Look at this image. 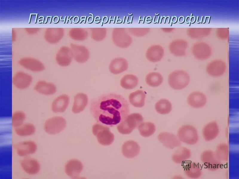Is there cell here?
<instances>
[{
	"instance_id": "cell-21",
	"label": "cell",
	"mask_w": 239,
	"mask_h": 179,
	"mask_svg": "<svg viewBox=\"0 0 239 179\" xmlns=\"http://www.w3.org/2000/svg\"><path fill=\"white\" fill-rule=\"evenodd\" d=\"M191 156V152L190 149L185 146H181L173 153L172 159L175 163L182 164L187 161Z\"/></svg>"
},
{
	"instance_id": "cell-7",
	"label": "cell",
	"mask_w": 239,
	"mask_h": 179,
	"mask_svg": "<svg viewBox=\"0 0 239 179\" xmlns=\"http://www.w3.org/2000/svg\"><path fill=\"white\" fill-rule=\"evenodd\" d=\"M200 160L206 169L211 171H215L219 169L221 161L216 155L215 152L209 150L203 151L200 156Z\"/></svg>"
},
{
	"instance_id": "cell-34",
	"label": "cell",
	"mask_w": 239,
	"mask_h": 179,
	"mask_svg": "<svg viewBox=\"0 0 239 179\" xmlns=\"http://www.w3.org/2000/svg\"><path fill=\"white\" fill-rule=\"evenodd\" d=\"M184 20V18L183 16H181L179 19V22L180 23H182L183 22Z\"/></svg>"
},
{
	"instance_id": "cell-11",
	"label": "cell",
	"mask_w": 239,
	"mask_h": 179,
	"mask_svg": "<svg viewBox=\"0 0 239 179\" xmlns=\"http://www.w3.org/2000/svg\"><path fill=\"white\" fill-rule=\"evenodd\" d=\"M220 129L217 123L215 121H210L203 127L202 134L203 138L206 141H210L216 138L218 136Z\"/></svg>"
},
{
	"instance_id": "cell-31",
	"label": "cell",
	"mask_w": 239,
	"mask_h": 179,
	"mask_svg": "<svg viewBox=\"0 0 239 179\" xmlns=\"http://www.w3.org/2000/svg\"><path fill=\"white\" fill-rule=\"evenodd\" d=\"M155 109L157 112L161 114H166L171 110L172 105L171 103L166 99H161L156 103Z\"/></svg>"
},
{
	"instance_id": "cell-38",
	"label": "cell",
	"mask_w": 239,
	"mask_h": 179,
	"mask_svg": "<svg viewBox=\"0 0 239 179\" xmlns=\"http://www.w3.org/2000/svg\"><path fill=\"white\" fill-rule=\"evenodd\" d=\"M195 21V18L194 17H192L191 18L190 21L191 23H193Z\"/></svg>"
},
{
	"instance_id": "cell-37",
	"label": "cell",
	"mask_w": 239,
	"mask_h": 179,
	"mask_svg": "<svg viewBox=\"0 0 239 179\" xmlns=\"http://www.w3.org/2000/svg\"><path fill=\"white\" fill-rule=\"evenodd\" d=\"M202 20V16H199L198 17V18L197 21V23H200V22Z\"/></svg>"
},
{
	"instance_id": "cell-17",
	"label": "cell",
	"mask_w": 239,
	"mask_h": 179,
	"mask_svg": "<svg viewBox=\"0 0 239 179\" xmlns=\"http://www.w3.org/2000/svg\"><path fill=\"white\" fill-rule=\"evenodd\" d=\"M226 69L224 63L217 61L210 64L206 69V73L210 76L218 78L223 76L226 73Z\"/></svg>"
},
{
	"instance_id": "cell-22",
	"label": "cell",
	"mask_w": 239,
	"mask_h": 179,
	"mask_svg": "<svg viewBox=\"0 0 239 179\" xmlns=\"http://www.w3.org/2000/svg\"><path fill=\"white\" fill-rule=\"evenodd\" d=\"M88 103V98L86 94L82 93H77L74 97L72 112L74 113H78L83 111Z\"/></svg>"
},
{
	"instance_id": "cell-24",
	"label": "cell",
	"mask_w": 239,
	"mask_h": 179,
	"mask_svg": "<svg viewBox=\"0 0 239 179\" xmlns=\"http://www.w3.org/2000/svg\"><path fill=\"white\" fill-rule=\"evenodd\" d=\"M164 55V50L159 45L152 46L148 49L146 53L147 59L152 62H157L160 61Z\"/></svg>"
},
{
	"instance_id": "cell-36",
	"label": "cell",
	"mask_w": 239,
	"mask_h": 179,
	"mask_svg": "<svg viewBox=\"0 0 239 179\" xmlns=\"http://www.w3.org/2000/svg\"><path fill=\"white\" fill-rule=\"evenodd\" d=\"M177 17L176 16H174L172 18V21L173 23H175L177 21Z\"/></svg>"
},
{
	"instance_id": "cell-15",
	"label": "cell",
	"mask_w": 239,
	"mask_h": 179,
	"mask_svg": "<svg viewBox=\"0 0 239 179\" xmlns=\"http://www.w3.org/2000/svg\"><path fill=\"white\" fill-rule=\"evenodd\" d=\"M159 141L166 147L173 149L180 146L181 142L177 136L170 133L162 132L158 135Z\"/></svg>"
},
{
	"instance_id": "cell-23",
	"label": "cell",
	"mask_w": 239,
	"mask_h": 179,
	"mask_svg": "<svg viewBox=\"0 0 239 179\" xmlns=\"http://www.w3.org/2000/svg\"><path fill=\"white\" fill-rule=\"evenodd\" d=\"M127 60L122 58H117L113 60L109 66L110 72L114 74L120 73L125 70L128 68Z\"/></svg>"
},
{
	"instance_id": "cell-9",
	"label": "cell",
	"mask_w": 239,
	"mask_h": 179,
	"mask_svg": "<svg viewBox=\"0 0 239 179\" xmlns=\"http://www.w3.org/2000/svg\"><path fill=\"white\" fill-rule=\"evenodd\" d=\"M33 78L32 75L24 71L16 72L12 78V83L16 88L24 90L28 88L32 84Z\"/></svg>"
},
{
	"instance_id": "cell-29",
	"label": "cell",
	"mask_w": 239,
	"mask_h": 179,
	"mask_svg": "<svg viewBox=\"0 0 239 179\" xmlns=\"http://www.w3.org/2000/svg\"><path fill=\"white\" fill-rule=\"evenodd\" d=\"M138 128L140 135L145 137L152 135L156 130L155 125L149 122H143L138 126Z\"/></svg>"
},
{
	"instance_id": "cell-5",
	"label": "cell",
	"mask_w": 239,
	"mask_h": 179,
	"mask_svg": "<svg viewBox=\"0 0 239 179\" xmlns=\"http://www.w3.org/2000/svg\"><path fill=\"white\" fill-rule=\"evenodd\" d=\"M92 131L100 144L108 146L113 143L114 136L110 131L109 127L97 123L93 125Z\"/></svg>"
},
{
	"instance_id": "cell-35",
	"label": "cell",
	"mask_w": 239,
	"mask_h": 179,
	"mask_svg": "<svg viewBox=\"0 0 239 179\" xmlns=\"http://www.w3.org/2000/svg\"><path fill=\"white\" fill-rule=\"evenodd\" d=\"M209 17L206 16V17L205 23H209Z\"/></svg>"
},
{
	"instance_id": "cell-3",
	"label": "cell",
	"mask_w": 239,
	"mask_h": 179,
	"mask_svg": "<svg viewBox=\"0 0 239 179\" xmlns=\"http://www.w3.org/2000/svg\"><path fill=\"white\" fill-rule=\"evenodd\" d=\"M177 136L180 142L189 145L196 144L199 140L197 130L194 126L189 124L181 126L178 130Z\"/></svg>"
},
{
	"instance_id": "cell-13",
	"label": "cell",
	"mask_w": 239,
	"mask_h": 179,
	"mask_svg": "<svg viewBox=\"0 0 239 179\" xmlns=\"http://www.w3.org/2000/svg\"><path fill=\"white\" fill-rule=\"evenodd\" d=\"M19 64L26 69L34 72H40L43 71L45 67L39 60L32 58L26 57L21 59Z\"/></svg>"
},
{
	"instance_id": "cell-27",
	"label": "cell",
	"mask_w": 239,
	"mask_h": 179,
	"mask_svg": "<svg viewBox=\"0 0 239 179\" xmlns=\"http://www.w3.org/2000/svg\"><path fill=\"white\" fill-rule=\"evenodd\" d=\"M138 82V79L136 76L132 74H127L121 79L120 84L124 88L130 90L136 87Z\"/></svg>"
},
{
	"instance_id": "cell-25",
	"label": "cell",
	"mask_w": 239,
	"mask_h": 179,
	"mask_svg": "<svg viewBox=\"0 0 239 179\" xmlns=\"http://www.w3.org/2000/svg\"><path fill=\"white\" fill-rule=\"evenodd\" d=\"M145 97V94L143 91L138 90L130 94L129 101L134 107L141 108L144 105Z\"/></svg>"
},
{
	"instance_id": "cell-26",
	"label": "cell",
	"mask_w": 239,
	"mask_h": 179,
	"mask_svg": "<svg viewBox=\"0 0 239 179\" xmlns=\"http://www.w3.org/2000/svg\"><path fill=\"white\" fill-rule=\"evenodd\" d=\"M14 131L18 135L21 137H26L34 134L36 132V128L32 124L26 123L15 128Z\"/></svg>"
},
{
	"instance_id": "cell-6",
	"label": "cell",
	"mask_w": 239,
	"mask_h": 179,
	"mask_svg": "<svg viewBox=\"0 0 239 179\" xmlns=\"http://www.w3.org/2000/svg\"><path fill=\"white\" fill-rule=\"evenodd\" d=\"M66 126V121L63 117L54 116L47 119L44 126V129L47 133L54 135L60 133Z\"/></svg>"
},
{
	"instance_id": "cell-14",
	"label": "cell",
	"mask_w": 239,
	"mask_h": 179,
	"mask_svg": "<svg viewBox=\"0 0 239 179\" xmlns=\"http://www.w3.org/2000/svg\"><path fill=\"white\" fill-rule=\"evenodd\" d=\"M34 89L37 92L45 95H52L55 94L57 88L53 83L44 80L38 81L35 84Z\"/></svg>"
},
{
	"instance_id": "cell-10",
	"label": "cell",
	"mask_w": 239,
	"mask_h": 179,
	"mask_svg": "<svg viewBox=\"0 0 239 179\" xmlns=\"http://www.w3.org/2000/svg\"><path fill=\"white\" fill-rule=\"evenodd\" d=\"M14 147L18 155L24 157L34 153L37 150V146L34 141L27 140L16 143Z\"/></svg>"
},
{
	"instance_id": "cell-28",
	"label": "cell",
	"mask_w": 239,
	"mask_h": 179,
	"mask_svg": "<svg viewBox=\"0 0 239 179\" xmlns=\"http://www.w3.org/2000/svg\"><path fill=\"white\" fill-rule=\"evenodd\" d=\"M73 57V54L69 51H60L56 56L57 63L62 67H66L71 64Z\"/></svg>"
},
{
	"instance_id": "cell-39",
	"label": "cell",
	"mask_w": 239,
	"mask_h": 179,
	"mask_svg": "<svg viewBox=\"0 0 239 179\" xmlns=\"http://www.w3.org/2000/svg\"><path fill=\"white\" fill-rule=\"evenodd\" d=\"M191 18L190 17L188 16L186 19V22L187 23H189L190 21Z\"/></svg>"
},
{
	"instance_id": "cell-18",
	"label": "cell",
	"mask_w": 239,
	"mask_h": 179,
	"mask_svg": "<svg viewBox=\"0 0 239 179\" xmlns=\"http://www.w3.org/2000/svg\"><path fill=\"white\" fill-rule=\"evenodd\" d=\"M82 169V165L81 162L76 159H72L66 163L65 171L68 176L75 178L79 177Z\"/></svg>"
},
{
	"instance_id": "cell-2",
	"label": "cell",
	"mask_w": 239,
	"mask_h": 179,
	"mask_svg": "<svg viewBox=\"0 0 239 179\" xmlns=\"http://www.w3.org/2000/svg\"><path fill=\"white\" fill-rule=\"evenodd\" d=\"M191 77L186 71L177 70L170 73L168 78L169 85L173 89L181 90L186 88L191 81Z\"/></svg>"
},
{
	"instance_id": "cell-8",
	"label": "cell",
	"mask_w": 239,
	"mask_h": 179,
	"mask_svg": "<svg viewBox=\"0 0 239 179\" xmlns=\"http://www.w3.org/2000/svg\"><path fill=\"white\" fill-rule=\"evenodd\" d=\"M207 102L208 98L206 94L198 90L191 92L186 99L188 105L194 109H200L204 107L206 105Z\"/></svg>"
},
{
	"instance_id": "cell-12",
	"label": "cell",
	"mask_w": 239,
	"mask_h": 179,
	"mask_svg": "<svg viewBox=\"0 0 239 179\" xmlns=\"http://www.w3.org/2000/svg\"><path fill=\"white\" fill-rule=\"evenodd\" d=\"M20 165L23 171L30 175H35L40 171V163L36 159L31 158H26L20 161Z\"/></svg>"
},
{
	"instance_id": "cell-16",
	"label": "cell",
	"mask_w": 239,
	"mask_h": 179,
	"mask_svg": "<svg viewBox=\"0 0 239 179\" xmlns=\"http://www.w3.org/2000/svg\"><path fill=\"white\" fill-rule=\"evenodd\" d=\"M70 97L66 94L59 95L53 101L51 106L52 111L55 113L64 112L69 104Z\"/></svg>"
},
{
	"instance_id": "cell-19",
	"label": "cell",
	"mask_w": 239,
	"mask_h": 179,
	"mask_svg": "<svg viewBox=\"0 0 239 179\" xmlns=\"http://www.w3.org/2000/svg\"><path fill=\"white\" fill-rule=\"evenodd\" d=\"M140 150V146L136 141H127L123 144L122 151L123 155L128 158H132L137 156Z\"/></svg>"
},
{
	"instance_id": "cell-40",
	"label": "cell",
	"mask_w": 239,
	"mask_h": 179,
	"mask_svg": "<svg viewBox=\"0 0 239 179\" xmlns=\"http://www.w3.org/2000/svg\"><path fill=\"white\" fill-rule=\"evenodd\" d=\"M202 19V23H204L205 21V16H203V18Z\"/></svg>"
},
{
	"instance_id": "cell-32",
	"label": "cell",
	"mask_w": 239,
	"mask_h": 179,
	"mask_svg": "<svg viewBox=\"0 0 239 179\" xmlns=\"http://www.w3.org/2000/svg\"><path fill=\"white\" fill-rule=\"evenodd\" d=\"M215 153L217 157L221 161H227L229 154L228 146L225 143H220L217 145Z\"/></svg>"
},
{
	"instance_id": "cell-33",
	"label": "cell",
	"mask_w": 239,
	"mask_h": 179,
	"mask_svg": "<svg viewBox=\"0 0 239 179\" xmlns=\"http://www.w3.org/2000/svg\"><path fill=\"white\" fill-rule=\"evenodd\" d=\"M25 118V114L23 111L18 110L14 112L11 117L12 126L14 128L19 126L24 123Z\"/></svg>"
},
{
	"instance_id": "cell-1",
	"label": "cell",
	"mask_w": 239,
	"mask_h": 179,
	"mask_svg": "<svg viewBox=\"0 0 239 179\" xmlns=\"http://www.w3.org/2000/svg\"><path fill=\"white\" fill-rule=\"evenodd\" d=\"M90 110L97 123L109 127L123 121L129 115L130 111L126 100L115 93L103 94L92 99Z\"/></svg>"
},
{
	"instance_id": "cell-20",
	"label": "cell",
	"mask_w": 239,
	"mask_h": 179,
	"mask_svg": "<svg viewBox=\"0 0 239 179\" xmlns=\"http://www.w3.org/2000/svg\"><path fill=\"white\" fill-rule=\"evenodd\" d=\"M185 174L191 179H197L202 175V171L200 165L196 162H190L187 163L184 167Z\"/></svg>"
},
{
	"instance_id": "cell-30",
	"label": "cell",
	"mask_w": 239,
	"mask_h": 179,
	"mask_svg": "<svg viewBox=\"0 0 239 179\" xmlns=\"http://www.w3.org/2000/svg\"><path fill=\"white\" fill-rule=\"evenodd\" d=\"M163 78L159 72H153L149 73L145 77V81L149 86L157 87L161 84Z\"/></svg>"
},
{
	"instance_id": "cell-4",
	"label": "cell",
	"mask_w": 239,
	"mask_h": 179,
	"mask_svg": "<svg viewBox=\"0 0 239 179\" xmlns=\"http://www.w3.org/2000/svg\"><path fill=\"white\" fill-rule=\"evenodd\" d=\"M143 121V118L140 114L133 113L128 115L123 121L117 125V129L122 134H129L138 128Z\"/></svg>"
}]
</instances>
